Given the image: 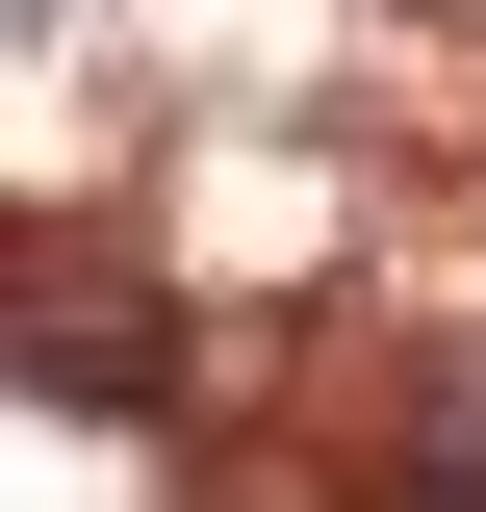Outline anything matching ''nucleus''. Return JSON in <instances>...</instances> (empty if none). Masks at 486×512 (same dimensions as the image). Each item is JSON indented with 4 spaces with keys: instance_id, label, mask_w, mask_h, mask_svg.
<instances>
[]
</instances>
